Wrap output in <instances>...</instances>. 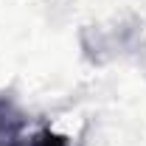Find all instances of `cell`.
<instances>
[{"label": "cell", "mask_w": 146, "mask_h": 146, "mask_svg": "<svg viewBox=\"0 0 146 146\" xmlns=\"http://www.w3.org/2000/svg\"><path fill=\"white\" fill-rule=\"evenodd\" d=\"M25 115L17 110L14 101L0 98V146H68V138L51 132V129H39L36 135L25 138Z\"/></svg>", "instance_id": "1"}]
</instances>
